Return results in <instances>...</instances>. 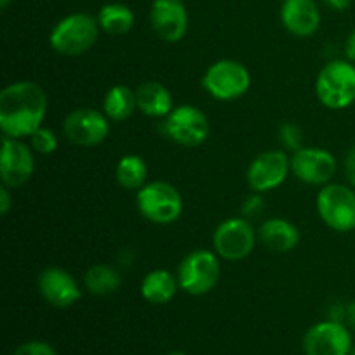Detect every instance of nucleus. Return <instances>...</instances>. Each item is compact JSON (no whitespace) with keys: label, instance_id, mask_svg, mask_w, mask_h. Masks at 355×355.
<instances>
[{"label":"nucleus","instance_id":"1","mask_svg":"<svg viewBox=\"0 0 355 355\" xmlns=\"http://www.w3.org/2000/svg\"><path fill=\"white\" fill-rule=\"evenodd\" d=\"M47 94L31 80L7 85L0 92V130L14 139H30L44 123Z\"/></svg>","mask_w":355,"mask_h":355},{"label":"nucleus","instance_id":"2","mask_svg":"<svg viewBox=\"0 0 355 355\" xmlns=\"http://www.w3.org/2000/svg\"><path fill=\"white\" fill-rule=\"evenodd\" d=\"M101 26L97 17L87 12H75L55 23L49 35L51 49L66 58H76L89 52L99 38Z\"/></svg>","mask_w":355,"mask_h":355},{"label":"nucleus","instance_id":"3","mask_svg":"<svg viewBox=\"0 0 355 355\" xmlns=\"http://www.w3.org/2000/svg\"><path fill=\"white\" fill-rule=\"evenodd\" d=\"M315 96L329 110H345L355 103V64L349 59L328 62L315 78Z\"/></svg>","mask_w":355,"mask_h":355},{"label":"nucleus","instance_id":"4","mask_svg":"<svg viewBox=\"0 0 355 355\" xmlns=\"http://www.w3.org/2000/svg\"><path fill=\"white\" fill-rule=\"evenodd\" d=\"M135 203L146 220L158 225L173 224L184 210V200L177 187L165 180H153L142 186L137 191Z\"/></svg>","mask_w":355,"mask_h":355},{"label":"nucleus","instance_id":"5","mask_svg":"<svg viewBox=\"0 0 355 355\" xmlns=\"http://www.w3.org/2000/svg\"><path fill=\"white\" fill-rule=\"evenodd\" d=\"M180 290L193 297L210 293L220 281V257L208 250H196L184 257L177 269Z\"/></svg>","mask_w":355,"mask_h":355},{"label":"nucleus","instance_id":"6","mask_svg":"<svg viewBox=\"0 0 355 355\" xmlns=\"http://www.w3.org/2000/svg\"><path fill=\"white\" fill-rule=\"evenodd\" d=\"M201 85L214 99L236 101L252 87V75L243 62L234 59H220L205 71Z\"/></svg>","mask_w":355,"mask_h":355},{"label":"nucleus","instance_id":"7","mask_svg":"<svg viewBox=\"0 0 355 355\" xmlns=\"http://www.w3.org/2000/svg\"><path fill=\"white\" fill-rule=\"evenodd\" d=\"M318 214L329 229L336 232H354L355 191L345 184H326L318 194Z\"/></svg>","mask_w":355,"mask_h":355},{"label":"nucleus","instance_id":"8","mask_svg":"<svg viewBox=\"0 0 355 355\" xmlns=\"http://www.w3.org/2000/svg\"><path fill=\"white\" fill-rule=\"evenodd\" d=\"M163 134L184 148H198L210 135L208 116L193 104L175 106L162 121Z\"/></svg>","mask_w":355,"mask_h":355},{"label":"nucleus","instance_id":"9","mask_svg":"<svg viewBox=\"0 0 355 355\" xmlns=\"http://www.w3.org/2000/svg\"><path fill=\"white\" fill-rule=\"evenodd\" d=\"M259 241V232L253 229L250 220L232 217L220 222L214 232V252L222 260L239 262L252 255Z\"/></svg>","mask_w":355,"mask_h":355},{"label":"nucleus","instance_id":"10","mask_svg":"<svg viewBox=\"0 0 355 355\" xmlns=\"http://www.w3.org/2000/svg\"><path fill=\"white\" fill-rule=\"evenodd\" d=\"M111 120L104 111L94 107H78L62 121V134L71 144L80 148H94L110 135Z\"/></svg>","mask_w":355,"mask_h":355},{"label":"nucleus","instance_id":"11","mask_svg":"<svg viewBox=\"0 0 355 355\" xmlns=\"http://www.w3.org/2000/svg\"><path fill=\"white\" fill-rule=\"evenodd\" d=\"M31 146L24 144L23 139L3 135L2 153H0V177L2 186L17 189L31 179L35 172V156Z\"/></svg>","mask_w":355,"mask_h":355},{"label":"nucleus","instance_id":"12","mask_svg":"<svg viewBox=\"0 0 355 355\" xmlns=\"http://www.w3.org/2000/svg\"><path fill=\"white\" fill-rule=\"evenodd\" d=\"M352 349V331L343 322L326 319L312 326L304 336L305 355H350Z\"/></svg>","mask_w":355,"mask_h":355},{"label":"nucleus","instance_id":"13","mask_svg":"<svg viewBox=\"0 0 355 355\" xmlns=\"http://www.w3.org/2000/svg\"><path fill=\"white\" fill-rule=\"evenodd\" d=\"M291 173L309 186H326L336 173V158L321 148H302L290 158Z\"/></svg>","mask_w":355,"mask_h":355},{"label":"nucleus","instance_id":"14","mask_svg":"<svg viewBox=\"0 0 355 355\" xmlns=\"http://www.w3.org/2000/svg\"><path fill=\"white\" fill-rule=\"evenodd\" d=\"M291 172L290 156L284 151H266L257 156L246 170V182L253 193H267L279 187Z\"/></svg>","mask_w":355,"mask_h":355},{"label":"nucleus","instance_id":"15","mask_svg":"<svg viewBox=\"0 0 355 355\" xmlns=\"http://www.w3.org/2000/svg\"><path fill=\"white\" fill-rule=\"evenodd\" d=\"M149 23L163 42H180L189 28V14L182 0H155L149 10Z\"/></svg>","mask_w":355,"mask_h":355},{"label":"nucleus","instance_id":"16","mask_svg":"<svg viewBox=\"0 0 355 355\" xmlns=\"http://www.w3.org/2000/svg\"><path fill=\"white\" fill-rule=\"evenodd\" d=\"M37 288L40 297L55 309H69L82 298L78 281L66 269L47 267L38 274Z\"/></svg>","mask_w":355,"mask_h":355},{"label":"nucleus","instance_id":"17","mask_svg":"<svg viewBox=\"0 0 355 355\" xmlns=\"http://www.w3.org/2000/svg\"><path fill=\"white\" fill-rule=\"evenodd\" d=\"M281 21L295 37H312L321 26V12L314 0H284Z\"/></svg>","mask_w":355,"mask_h":355},{"label":"nucleus","instance_id":"18","mask_svg":"<svg viewBox=\"0 0 355 355\" xmlns=\"http://www.w3.org/2000/svg\"><path fill=\"white\" fill-rule=\"evenodd\" d=\"M259 241L276 253L291 252L300 243V231L290 220L281 217L267 218L259 229Z\"/></svg>","mask_w":355,"mask_h":355},{"label":"nucleus","instance_id":"19","mask_svg":"<svg viewBox=\"0 0 355 355\" xmlns=\"http://www.w3.org/2000/svg\"><path fill=\"white\" fill-rule=\"evenodd\" d=\"M137 110L149 118H166L173 110V99L170 90L156 80L142 82L135 89Z\"/></svg>","mask_w":355,"mask_h":355},{"label":"nucleus","instance_id":"20","mask_svg":"<svg viewBox=\"0 0 355 355\" xmlns=\"http://www.w3.org/2000/svg\"><path fill=\"white\" fill-rule=\"evenodd\" d=\"M179 279L166 269H155L144 276L141 283V295L153 305H165L173 300L179 290Z\"/></svg>","mask_w":355,"mask_h":355},{"label":"nucleus","instance_id":"21","mask_svg":"<svg viewBox=\"0 0 355 355\" xmlns=\"http://www.w3.org/2000/svg\"><path fill=\"white\" fill-rule=\"evenodd\" d=\"M97 23L104 33L121 37L134 28L135 16L130 7L125 6V3L111 2L101 7L99 12H97Z\"/></svg>","mask_w":355,"mask_h":355},{"label":"nucleus","instance_id":"22","mask_svg":"<svg viewBox=\"0 0 355 355\" xmlns=\"http://www.w3.org/2000/svg\"><path fill=\"white\" fill-rule=\"evenodd\" d=\"M137 110L135 90L127 85H114L106 92L103 101V111L111 121H125Z\"/></svg>","mask_w":355,"mask_h":355},{"label":"nucleus","instance_id":"23","mask_svg":"<svg viewBox=\"0 0 355 355\" xmlns=\"http://www.w3.org/2000/svg\"><path fill=\"white\" fill-rule=\"evenodd\" d=\"M83 286L89 293L107 297L121 286V274L106 263H96L83 276Z\"/></svg>","mask_w":355,"mask_h":355},{"label":"nucleus","instance_id":"24","mask_svg":"<svg viewBox=\"0 0 355 355\" xmlns=\"http://www.w3.org/2000/svg\"><path fill=\"white\" fill-rule=\"evenodd\" d=\"M114 175H116L120 187L127 191H139L148 184L146 182L148 180V165L141 156L125 155L118 162Z\"/></svg>","mask_w":355,"mask_h":355},{"label":"nucleus","instance_id":"25","mask_svg":"<svg viewBox=\"0 0 355 355\" xmlns=\"http://www.w3.org/2000/svg\"><path fill=\"white\" fill-rule=\"evenodd\" d=\"M59 141L58 137H55L54 132H52L51 128L44 127V125H42L37 132H33V134L30 135L31 149L42 156H49L52 155V153H55Z\"/></svg>","mask_w":355,"mask_h":355},{"label":"nucleus","instance_id":"26","mask_svg":"<svg viewBox=\"0 0 355 355\" xmlns=\"http://www.w3.org/2000/svg\"><path fill=\"white\" fill-rule=\"evenodd\" d=\"M279 141L284 149L295 153L304 148V132L297 123H283L279 127Z\"/></svg>","mask_w":355,"mask_h":355},{"label":"nucleus","instance_id":"27","mask_svg":"<svg viewBox=\"0 0 355 355\" xmlns=\"http://www.w3.org/2000/svg\"><path fill=\"white\" fill-rule=\"evenodd\" d=\"M12 355H58V352L49 342L31 340V342H24L19 347H16Z\"/></svg>","mask_w":355,"mask_h":355},{"label":"nucleus","instance_id":"28","mask_svg":"<svg viewBox=\"0 0 355 355\" xmlns=\"http://www.w3.org/2000/svg\"><path fill=\"white\" fill-rule=\"evenodd\" d=\"M262 210H263V200L262 196H260V193H253L252 196L246 198L245 203H243V215H245L246 218L255 217V215H259Z\"/></svg>","mask_w":355,"mask_h":355},{"label":"nucleus","instance_id":"29","mask_svg":"<svg viewBox=\"0 0 355 355\" xmlns=\"http://www.w3.org/2000/svg\"><path fill=\"white\" fill-rule=\"evenodd\" d=\"M343 170H345V177L349 184L355 189V148L347 153L345 159H343Z\"/></svg>","mask_w":355,"mask_h":355},{"label":"nucleus","instance_id":"30","mask_svg":"<svg viewBox=\"0 0 355 355\" xmlns=\"http://www.w3.org/2000/svg\"><path fill=\"white\" fill-rule=\"evenodd\" d=\"M10 208H12V194H10L9 187L2 186L0 187V215L6 217Z\"/></svg>","mask_w":355,"mask_h":355},{"label":"nucleus","instance_id":"31","mask_svg":"<svg viewBox=\"0 0 355 355\" xmlns=\"http://www.w3.org/2000/svg\"><path fill=\"white\" fill-rule=\"evenodd\" d=\"M345 318H347V305L335 304V305H331V307H329V311H328L329 321L343 322V324H345Z\"/></svg>","mask_w":355,"mask_h":355},{"label":"nucleus","instance_id":"32","mask_svg":"<svg viewBox=\"0 0 355 355\" xmlns=\"http://www.w3.org/2000/svg\"><path fill=\"white\" fill-rule=\"evenodd\" d=\"M345 55L350 62L355 64V30L347 37L345 42Z\"/></svg>","mask_w":355,"mask_h":355},{"label":"nucleus","instance_id":"33","mask_svg":"<svg viewBox=\"0 0 355 355\" xmlns=\"http://www.w3.org/2000/svg\"><path fill=\"white\" fill-rule=\"evenodd\" d=\"M345 324L349 326L350 331H355V300L349 302V304H347V318H345Z\"/></svg>","mask_w":355,"mask_h":355},{"label":"nucleus","instance_id":"34","mask_svg":"<svg viewBox=\"0 0 355 355\" xmlns=\"http://www.w3.org/2000/svg\"><path fill=\"white\" fill-rule=\"evenodd\" d=\"M324 2L328 3L331 9L340 10V12H342V10H347L350 6H352V0H324Z\"/></svg>","mask_w":355,"mask_h":355},{"label":"nucleus","instance_id":"35","mask_svg":"<svg viewBox=\"0 0 355 355\" xmlns=\"http://www.w3.org/2000/svg\"><path fill=\"white\" fill-rule=\"evenodd\" d=\"M10 3V0H0V7H2V9H7V6H9Z\"/></svg>","mask_w":355,"mask_h":355},{"label":"nucleus","instance_id":"36","mask_svg":"<svg viewBox=\"0 0 355 355\" xmlns=\"http://www.w3.org/2000/svg\"><path fill=\"white\" fill-rule=\"evenodd\" d=\"M166 355H187L186 352H170V354H166Z\"/></svg>","mask_w":355,"mask_h":355},{"label":"nucleus","instance_id":"37","mask_svg":"<svg viewBox=\"0 0 355 355\" xmlns=\"http://www.w3.org/2000/svg\"><path fill=\"white\" fill-rule=\"evenodd\" d=\"M350 355H355V345H354V349H352V352H350Z\"/></svg>","mask_w":355,"mask_h":355},{"label":"nucleus","instance_id":"38","mask_svg":"<svg viewBox=\"0 0 355 355\" xmlns=\"http://www.w3.org/2000/svg\"><path fill=\"white\" fill-rule=\"evenodd\" d=\"M354 232H355V229H354Z\"/></svg>","mask_w":355,"mask_h":355}]
</instances>
